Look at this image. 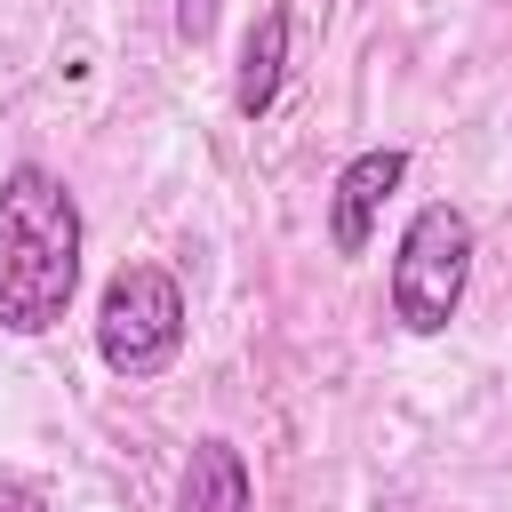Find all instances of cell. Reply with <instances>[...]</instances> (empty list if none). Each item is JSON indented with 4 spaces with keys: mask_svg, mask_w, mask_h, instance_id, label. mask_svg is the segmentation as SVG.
<instances>
[{
    "mask_svg": "<svg viewBox=\"0 0 512 512\" xmlns=\"http://www.w3.org/2000/svg\"><path fill=\"white\" fill-rule=\"evenodd\" d=\"M80 200L56 168L16 160L0 176V328L48 336L80 296Z\"/></svg>",
    "mask_w": 512,
    "mask_h": 512,
    "instance_id": "obj_1",
    "label": "cell"
},
{
    "mask_svg": "<svg viewBox=\"0 0 512 512\" xmlns=\"http://www.w3.org/2000/svg\"><path fill=\"white\" fill-rule=\"evenodd\" d=\"M472 280V216L456 200H424L392 248V320L408 336H440Z\"/></svg>",
    "mask_w": 512,
    "mask_h": 512,
    "instance_id": "obj_2",
    "label": "cell"
},
{
    "mask_svg": "<svg viewBox=\"0 0 512 512\" xmlns=\"http://www.w3.org/2000/svg\"><path fill=\"white\" fill-rule=\"evenodd\" d=\"M184 352V288L160 264H120L96 296V360L112 376H160Z\"/></svg>",
    "mask_w": 512,
    "mask_h": 512,
    "instance_id": "obj_3",
    "label": "cell"
},
{
    "mask_svg": "<svg viewBox=\"0 0 512 512\" xmlns=\"http://www.w3.org/2000/svg\"><path fill=\"white\" fill-rule=\"evenodd\" d=\"M400 176H408V152L400 144H368V152H352L336 168V192H328V240H336V256H368L376 216L400 192Z\"/></svg>",
    "mask_w": 512,
    "mask_h": 512,
    "instance_id": "obj_4",
    "label": "cell"
},
{
    "mask_svg": "<svg viewBox=\"0 0 512 512\" xmlns=\"http://www.w3.org/2000/svg\"><path fill=\"white\" fill-rule=\"evenodd\" d=\"M176 512H256V488H248V456L232 440H192L184 456V480H176Z\"/></svg>",
    "mask_w": 512,
    "mask_h": 512,
    "instance_id": "obj_5",
    "label": "cell"
},
{
    "mask_svg": "<svg viewBox=\"0 0 512 512\" xmlns=\"http://www.w3.org/2000/svg\"><path fill=\"white\" fill-rule=\"evenodd\" d=\"M288 8L272 0L264 16H256V32L240 40V80H232V104H240V120H264L272 112V96H280V72H288Z\"/></svg>",
    "mask_w": 512,
    "mask_h": 512,
    "instance_id": "obj_6",
    "label": "cell"
},
{
    "mask_svg": "<svg viewBox=\"0 0 512 512\" xmlns=\"http://www.w3.org/2000/svg\"><path fill=\"white\" fill-rule=\"evenodd\" d=\"M216 16H224V0H176V40L200 48V40L216 32Z\"/></svg>",
    "mask_w": 512,
    "mask_h": 512,
    "instance_id": "obj_7",
    "label": "cell"
},
{
    "mask_svg": "<svg viewBox=\"0 0 512 512\" xmlns=\"http://www.w3.org/2000/svg\"><path fill=\"white\" fill-rule=\"evenodd\" d=\"M0 512H48V496L32 480H0Z\"/></svg>",
    "mask_w": 512,
    "mask_h": 512,
    "instance_id": "obj_8",
    "label": "cell"
}]
</instances>
